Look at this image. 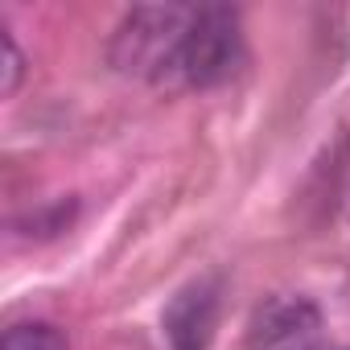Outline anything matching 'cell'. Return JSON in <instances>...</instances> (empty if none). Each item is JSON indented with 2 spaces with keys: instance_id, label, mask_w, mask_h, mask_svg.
Segmentation results:
<instances>
[{
  "instance_id": "1",
  "label": "cell",
  "mask_w": 350,
  "mask_h": 350,
  "mask_svg": "<svg viewBox=\"0 0 350 350\" xmlns=\"http://www.w3.org/2000/svg\"><path fill=\"white\" fill-rule=\"evenodd\" d=\"M190 17L194 13H186V9H136L120 25L111 58L124 70H144V75L165 83L173 75V62H178L182 42H186Z\"/></svg>"
},
{
  "instance_id": "2",
  "label": "cell",
  "mask_w": 350,
  "mask_h": 350,
  "mask_svg": "<svg viewBox=\"0 0 350 350\" xmlns=\"http://www.w3.org/2000/svg\"><path fill=\"white\" fill-rule=\"evenodd\" d=\"M239 62V25L235 13L227 9H202L190 17L186 42L178 50V62H173V75L178 83L190 87H211L219 79H227Z\"/></svg>"
},
{
  "instance_id": "3",
  "label": "cell",
  "mask_w": 350,
  "mask_h": 350,
  "mask_svg": "<svg viewBox=\"0 0 350 350\" xmlns=\"http://www.w3.org/2000/svg\"><path fill=\"white\" fill-rule=\"evenodd\" d=\"M321 317L305 297H276L256 309L247 325L252 350H317Z\"/></svg>"
},
{
  "instance_id": "4",
  "label": "cell",
  "mask_w": 350,
  "mask_h": 350,
  "mask_svg": "<svg viewBox=\"0 0 350 350\" xmlns=\"http://www.w3.org/2000/svg\"><path fill=\"white\" fill-rule=\"evenodd\" d=\"M211 325H215V297L206 288H190L173 301V309H169L173 350H206Z\"/></svg>"
},
{
  "instance_id": "5",
  "label": "cell",
  "mask_w": 350,
  "mask_h": 350,
  "mask_svg": "<svg viewBox=\"0 0 350 350\" xmlns=\"http://www.w3.org/2000/svg\"><path fill=\"white\" fill-rule=\"evenodd\" d=\"M0 350H70L66 334L50 321H29V325H13L5 334V346Z\"/></svg>"
},
{
  "instance_id": "6",
  "label": "cell",
  "mask_w": 350,
  "mask_h": 350,
  "mask_svg": "<svg viewBox=\"0 0 350 350\" xmlns=\"http://www.w3.org/2000/svg\"><path fill=\"white\" fill-rule=\"evenodd\" d=\"M0 46H5V79H0V91L13 95L17 91V79H21V50H17V42L9 33L0 38Z\"/></svg>"
}]
</instances>
